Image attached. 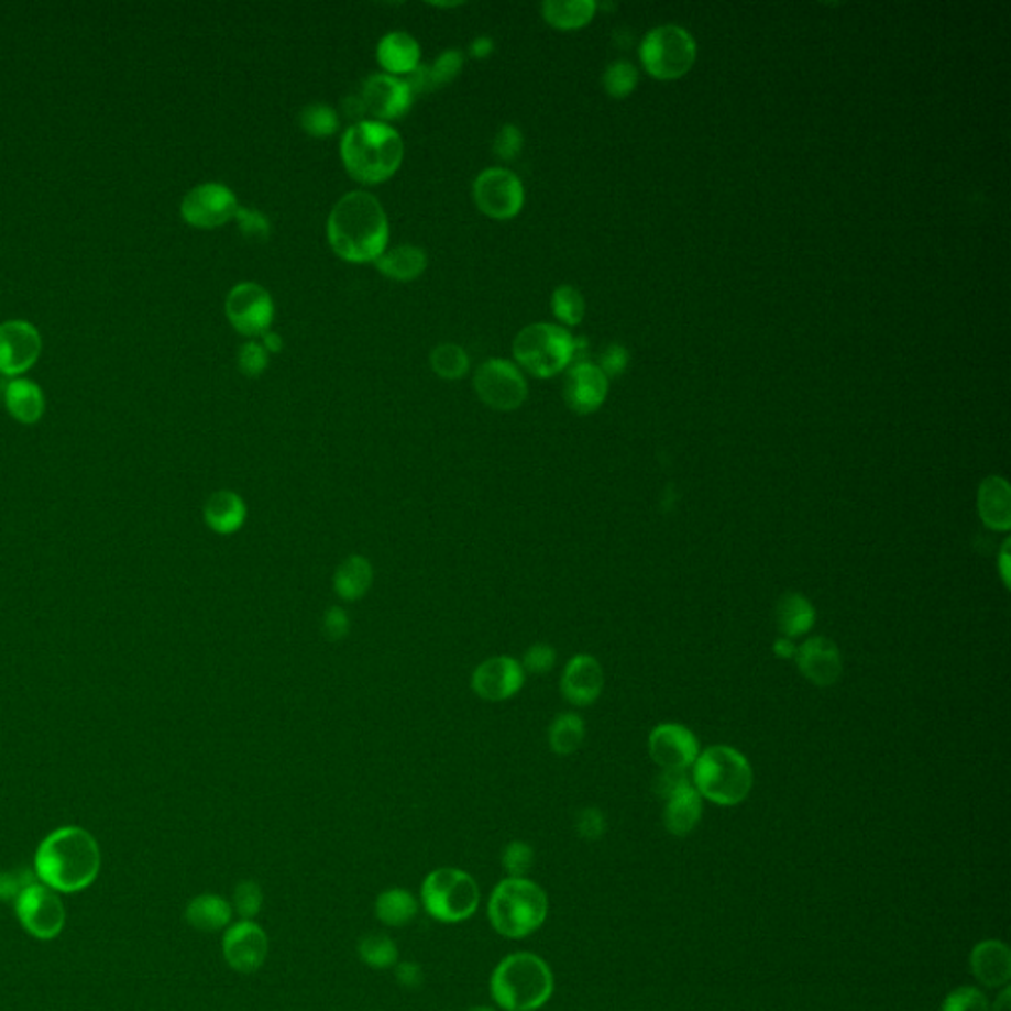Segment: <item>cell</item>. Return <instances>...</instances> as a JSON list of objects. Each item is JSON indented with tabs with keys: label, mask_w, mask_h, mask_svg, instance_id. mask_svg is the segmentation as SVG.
Returning a JSON list of instances; mask_svg holds the SVG:
<instances>
[{
	"label": "cell",
	"mask_w": 1011,
	"mask_h": 1011,
	"mask_svg": "<svg viewBox=\"0 0 1011 1011\" xmlns=\"http://www.w3.org/2000/svg\"><path fill=\"white\" fill-rule=\"evenodd\" d=\"M526 682V672L512 656H492L474 668L471 685L484 702H506L518 694Z\"/></svg>",
	"instance_id": "obj_17"
},
{
	"label": "cell",
	"mask_w": 1011,
	"mask_h": 1011,
	"mask_svg": "<svg viewBox=\"0 0 1011 1011\" xmlns=\"http://www.w3.org/2000/svg\"><path fill=\"white\" fill-rule=\"evenodd\" d=\"M300 127L305 133L322 139L334 135L338 131V113L325 103H312L300 111Z\"/></svg>",
	"instance_id": "obj_40"
},
{
	"label": "cell",
	"mask_w": 1011,
	"mask_h": 1011,
	"mask_svg": "<svg viewBox=\"0 0 1011 1011\" xmlns=\"http://www.w3.org/2000/svg\"><path fill=\"white\" fill-rule=\"evenodd\" d=\"M796 648H799V646L794 645V640L780 636L779 640L772 645V652H774V656L780 658V660H794Z\"/></svg>",
	"instance_id": "obj_54"
},
{
	"label": "cell",
	"mask_w": 1011,
	"mask_h": 1011,
	"mask_svg": "<svg viewBox=\"0 0 1011 1011\" xmlns=\"http://www.w3.org/2000/svg\"><path fill=\"white\" fill-rule=\"evenodd\" d=\"M551 309L563 325L575 327L585 317V300H583V295L578 289H573L571 285H561L553 290Z\"/></svg>",
	"instance_id": "obj_39"
},
{
	"label": "cell",
	"mask_w": 1011,
	"mask_h": 1011,
	"mask_svg": "<svg viewBox=\"0 0 1011 1011\" xmlns=\"http://www.w3.org/2000/svg\"><path fill=\"white\" fill-rule=\"evenodd\" d=\"M692 784L702 799L713 804H741L752 789L751 762L735 747L713 745L695 759Z\"/></svg>",
	"instance_id": "obj_6"
},
{
	"label": "cell",
	"mask_w": 1011,
	"mask_h": 1011,
	"mask_svg": "<svg viewBox=\"0 0 1011 1011\" xmlns=\"http://www.w3.org/2000/svg\"><path fill=\"white\" fill-rule=\"evenodd\" d=\"M603 86L615 99H625L638 86V69L630 62H613L603 76Z\"/></svg>",
	"instance_id": "obj_41"
},
{
	"label": "cell",
	"mask_w": 1011,
	"mask_h": 1011,
	"mask_svg": "<svg viewBox=\"0 0 1011 1011\" xmlns=\"http://www.w3.org/2000/svg\"><path fill=\"white\" fill-rule=\"evenodd\" d=\"M469 1011H494V1010H492V1008H486V1005H474V1008H471V1010Z\"/></svg>",
	"instance_id": "obj_59"
},
{
	"label": "cell",
	"mask_w": 1011,
	"mask_h": 1011,
	"mask_svg": "<svg viewBox=\"0 0 1011 1011\" xmlns=\"http://www.w3.org/2000/svg\"><path fill=\"white\" fill-rule=\"evenodd\" d=\"M223 958L235 972H257L270 953V938L253 921L228 926L222 941Z\"/></svg>",
	"instance_id": "obj_18"
},
{
	"label": "cell",
	"mask_w": 1011,
	"mask_h": 1011,
	"mask_svg": "<svg viewBox=\"0 0 1011 1011\" xmlns=\"http://www.w3.org/2000/svg\"><path fill=\"white\" fill-rule=\"evenodd\" d=\"M521 146H524V135H521L520 129L516 125L502 127L498 131V135L494 139V155L501 156L502 161H514L516 156L520 155Z\"/></svg>",
	"instance_id": "obj_48"
},
{
	"label": "cell",
	"mask_w": 1011,
	"mask_h": 1011,
	"mask_svg": "<svg viewBox=\"0 0 1011 1011\" xmlns=\"http://www.w3.org/2000/svg\"><path fill=\"white\" fill-rule=\"evenodd\" d=\"M327 230L334 253L350 263L376 261L389 240L386 212L376 196L367 193L340 198L330 212Z\"/></svg>",
	"instance_id": "obj_2"
},
{
	"label": "cell",
	"mask_w": 1011,
	"mask_h": 1011,
	"mask_svg": "<svg viewBox=\"0 0 1011 1011\" xmlns=\"http://www.w3.org/2000/svg\"><path fill=\"white\" fill-rule=\"evenodd\" d=\"M992 1011H1011L1010 988H1005V990H1003V992L998 996V1000L993 1002Z\"/></svg>",
	"instance_id": "obj_57"
},
{
	"label": "cell",
	"mask_w": 1011,
	"mask_h": 1011,
	"mask_svg": "<svg viewBox=\"0 0 1011 1011\" xmlns=\"http://www.w3.org/2000/svg\"><path fill=\"white\" fill-rule=\"evenodd\" d=\"M374 909H376V916L380 923H384L387 926H405L409 925L417 916L419 903H417L414 893H409L407 889L392 887V889H387V891L377 895Z\"/></svg>",
	"instance_id": "obj_35"
},
{
	"label": "cell",
	"mask_w": 1011,
	"mask_h": 1011,
	"mask_svg": "<svg viewBox=\"0 0 1011 1011\" xmlns=\"http://www.w3.org/2000/svg\"><path fill=\"white\" fill-rule=\"evenodd\" d=\"M648 752L662 771H688L700 757V741L680 723H662L648 735Z\"/></svg>",
	"instance_id": "obj_16"
},
{
	"label": "cell",
	"mask_w": 1011,
	"mask_h": 1011,
	"mask_svg": "<svg viewBox=\"0 0 1011 1011\" xmlns=\"http://www.w3.org/2000/svg\"><path fill=\"white\" fill-rule=\"evenodd\" d=\"M374 583V568L364 556H350L338 565L334 573V591L347 603L366 597Z\"/></svg>",
	"instance_id": "obj_32"
},
{
	"label": "cell",
	"mask_w": 1011,
	"mask_h": 1011,
	"mask_svg": "<svg viewBox=\"0 0 1011 1011\" xmlns=\"http://www.w3.org/2000/svg\"><path fill=\"white\" fill-rule=\"evenodd\" d=\"M548 741L556 755H573L585 741V723L578 713H559L549 725Z\"/></svg>",
	"instance_id": "obj_36"
},
{
	"label": "cell",
	"mask_w": 1011,
	"mask_h": 1011,
	"mask_svg": "<svg viewBox=\"0 0 1011 1011\" xmlns=\"http://www.w3.org/2000/svg\"><path fill=\"white\" fill-rule=\"evenodd\" d=\"M233 906H235L238 915L243 921L255 919V916L260 915L261 906H263L261 887L255 881H251V879L240 881L235 887V891H233Z\"/></svg>",
	"instance_id": "obj_43"
},
{
	"label": "cell",
	"mask_w": 1011,
	"mask_h": 1011,
	"mask_svg": "<svg viewBox=\"0 0 1011 1011\" xmlns=\"http://www.w3.org/2000/svg\"><path fill=\"white\" fill-rule=\"evenodd\" d=\"M492 50H494V42L491 39H486V36H479L471 44V54L474 58H486V56H491Z\"/></svg>",
	"instance_id": "obj_55"
},
{
	"label": "cell",
	"mask_w": 1011,
	"mask_h": 1011,
	"mask_svg": "<svg viewBox=\"0 0 1011 1011\" xmlns=\"http://www.w3.org/2000/svg\"><path fill=\"white\" fill-rule=\"evenodd\" d=\"M774 618L779 626L780 635L790 640L809 635L816 623V608L810 598L800 593H787L779 598L774 608Z\"/></svg>",
	"instance_id": "obj_28"
},
{
	"label": "cell",
	"mask_w": 1011,
	"mask_h": 1011,
	"mask_svg": "<svg viewBox=\"0 0 1011 1011\" xmlns=\"http://www.w3.org/2000/svg\"><path fill=\"white\" fill-rule=\"evenodd\" d=\"M548 895L526 877H506L488 899V919L496 933L520 941L536 933L548 919Z\"/></svg>",
	"instance_id": "obj_5"
},
{
	"label": "cell",
	"mask_w": 1011,
	"mask_h": 1011,
	"mask_svg": "<svg viewBox=\"0 0 1011 1011\" xmlns=\"http://www.w3.org/2000/svg\"><path fill=\"white\" fill-rule=\"evenodd\" d=\"M575 338L568 330L549 322L521 328L514 338V358L531 376H558L573 362Z\"/></svg>",
	"instance_id": "obj_8"
},
{
	"label": "cell",
	"mask_w": 1011,
	"mask_h": 1011,
	"mask_svg": "<svg viewBox=\"0 0 1011 1011\" xmlns=\"http://www.w3.org/2000/svg\"><path fill=\"white\" fill-rule=\"evenodd\" d=\"M972 972L983 986L1000 988L1010 982L1011 953L1000 941H983L978 944L970 956Z\"/></svg>",
	"instance_id": "obj_25"
},
{
	"label": "cell",
	"mask_w": 1011,
	"mask_h": 1011,
	"mask_svg": "<svg viewBox=\"0 0 1011 1011\" xmlns=\"http://www.w3.org/2000/svg\"><path fill=\"white\" fill-rule=\"evenodd\" d=\"M628 366V352L623 344H611L601 358V370L605 376H620Z\"/></svg>",
	"instance_id": "obj_52"
},
{
	"label": "cell",
	"mask_w": 1011,
	"mask_h": 1011,
	"mask_svg": "<svg viewBox=\"0 0 1011 1011\" xmlns=\"http://www.w3.org/2000/svg\"><path fill=\"white\" fill-rule=\"evenodd\" d=\"M340 156L358 183H386L402 166L404 141L387 123L358 121L342 135Z\"/></svg>",
	"instance_id": "obj_3"
},
{
	"label": "cell",
	"mask_w": 1011,
	"mask_h": 1011,
	"mask_svg": "<svg viewBox=\"0 0 1011 1011\" xmlns=\"http://www.w3.org/2000/svg\"><path fill=\"white\" fill-rule=\"evenodd\" d=\"M362 103L367 113L384 121L404 117L414 103V91L405 79L395 78L389 74H376L366 79L362 87Z\"/></svg>",
	"instance_id": "obj_20"
},
{
	"label": "cell",
	"mask_w": 1011,
	"mask_h": 1011,
	"mask_svg": "<svg viewBox=\"0 0 1011 1011\" xmlns=\"http://www.w3.org/2000/svg\"><path fill=\"white\" fill-rule=\"evenodd\" d=\"M597 4L593 0H548L541 4L543 19L553 29H583L595 17Z\"/></svg>",
	"instance_id": "obj_34"
},
{
	"label": "cell",
	"mask_w": 1011,
	"mask_h": 1011,
	"mask_svg": "<svg viewBox=\"0 0 1011 1011\" xmlns=\"http://www.w3.org/2000/svg\"><path fill=\"white\" fill-rule=\"evenodd\" d=\"M14 911L20 925L40 941L56 938L66 925V906L59 901L58 891L39 881L17 897Z\"/></svg>",
	"instance_id": "obj_11"
},
{
	"label": "cell",
	"mask_w": 1011,
	"mask_h": 1011,
	"mask_svg": "<svg viewBox=\"0 0 1011 1011\" xmlns=\"http://www.w3.org/2000/svg\"><path fill=\"white\" fill-rule=\"evenodd\" d=\"M248 518V506L238 492L218 491L204 506V520L210 530L230 536L241 530Z\"/></svg>",
	"instance_id": "obj_26"
},
{
	"label": "cell",
	"mask_w": 1011,
	"mask_h": 1011,
	"mask_svg": "<svg viewBox=\"0 0 1011 1011\" xmlns=\"http://www.w3.org/2000/svg\"><path fill=\"white\" fill-rule=\"evenodd\" d=\"M794 662L799 666L800 674L818 688L836 684L844 670L838 646L822 636L809 638L799 645Z\"/></svg>",
	"instance_id": "obj_22"
},
{
	"label": "cell",
	"mask_w": 1011,
	"mask_h": 1011,
	"mask_svg": "<svg viewBox=\"0 0 1011 1011\" xmlns=\"http://www.w3.org/2000/svg\"><path fill=\"white\" fill-rule=\"evenodd\" d=\"M556 660H558V655L553 650V646L546 645V642H538V645H531L526 655H524V660L520 664L524 668L526 674L541 675L548 674L553 670L556 666Z\"/></svg>",
	"instance_id": "obj_46"
},
{
	"label": "cell",
	"mask_w": 1011,
	"mask_h": 1011,
	"mask_svg": "<svg viewBox=\"0 0 1011 1011\" xmlns=\"http://www.w3.org/2000/svg\"><path fill=\"white\" fill-rule=\"evenodd\" d=\"M978 516L986 528L1010 531L1011 491L1002 476H988L978 488Z\"/></svg>",
	"instance_id": "obj_24"
},
{
	"label": "cell",
	"mask_w": 1011,
	"mask_h": 1011,
	"mask_svg": "<svg viewBox=\"0 0 1011 1011\" xmlns=\"http://www.w3.org/2000/svg\"><path fill=\"white\" fill-rule=\"evenodd\" d=\"M42 338L29 320H7L0 325V372L19 376L39 360Z\"/></svg>",
	"instance_id": "obj_19"
},
{
	"label": "cell",
	"mask_w": 1011,
	"mask_h": 1011,
	"mask_svg": "<svg viewBox=\"0 0 1011 1011\" xmlns=\"http://www.w3.org/2000/svg\"><path fill=\"white\" fill-rule=\"evenodd\" d=\"M238 362H240L241 374H245V376L250 377H257L267 370L270 354H267V350L263 348V344L248 342V344H243V347L240 348Z\"/></svg>",
	"instance_id": "obj_47"
},
{
	"label": "cell",
	"mask_w": 1011,
	"mask_h": 1011,
	"mask_svg": "<svg viewBox=\"0 0 1011 1011\" xmlns=\"http://www.w3.org/2000/svg\"><path fill=\"white\" fill-rule=\"evenodd\" d=\"M4 404L20 424H36L44 414V394L29 377H12L4 387Z\"/></svg>",
	"instance_id": "obj_29"
},
{
	"label": "cell",
	"mask_w": 1011,
	"mask_h": 1011,
	"mask_svg": "<svg viewBox=\"0 0 1011 1011\" xmlns=\"http://www.w3.org/2000/svg\"><path fill=\"white\" fill-rule=\"evenodd\" d=\"M395 978L404 988H419L424 983V970L417 963H397L395 964Z\"/></svg>",
	"instance_id": "obj_53"
},
{
	"label": "cell",
	"mask_w": 1011,
	"mask_h": 1011,
	"mask_svg": "<svg viewBox=\"0 0 1011 1011\" xmlns=\"http://www.w3.org/2000/svg\"><path fill=\"white\" fill-rule=\"evenodd\" d=\"M474 389L481 402L496 411H514L528 397V384L520 370L508 360H486L474 376Z\"/></svg>",
	"instance_id": "obj_12"
},
{
	"label": "cell",
	"mask_w": 1011,
	"mask_h": 1011,
	"mask_svg": "<svg viewBox=\"0 0 1011 1011\" xmlns=\"http://www.w3.org/2000/svg\"><path fill=\"white\" fill-rule=\"evenodd\" d=\"M534 857L530 844L514 839L502 849V867L508 877H524L534 866Z\"/></svg>",
	"instance_id": "obj_42"
},
{
	"label": "cell",
	"mask_w": 1011,
	"mask_h": 1011,
	"mask_svg": "<svg viewBox=\"0 0 1011 1011\" xmlns=\"http://www.w3.org/2000/svg\"><path fill=\"white\" fill-rule=\"evenodd\" d=\"M421 50L407 32H392L377 44V62L386 74H414L419 68Z\"/></svg>",
	"instance_id": "obj_27"
},
{
	"label": "cell",
	"mask_w": 1011,
	"mask_h": 1011,
	"mask_svg": "<svg viewBox=\"0 0 1011 1011\" xmlns=\"http://www.w3.org/2000/svg\"><path fill=\"white\" fill-rule=\"evenodd\" d=\"M697 46L688 30L664 24L650 30L640 44V59L656 79L672 81L685 76L695 64Z\"/></svg>",
	"instance_id": "obj_9"
},
{
	"label": "cell",
	"mask_w": 1011,
	"mask_h": 1011,
	"mask_svg": "<svg viewBox=\"0 0 1011 1011\" xmlns=\"http://www.w3.org/2000/svg\"><path fill=\"white\" fill-rule=\"evenodd\" d=\"M358 954L362 963L376 970L394 968L399 960L397 944L387 934H366L358 943Z\"/></svg>",
	"instance_id": "obj_37"
},
{
	"label": "cell",
	"mask_w": 1011,
	"mask_h": 1011,
	"mask_svg": "<svg viewBox=\"0 0 1011 1011\" xmlns=\"http://www.w3.org/2000/svg\"><path fill=\"white\" fill-rule=\"evenodd\" d=\"M32 883L36 881L29 869H22L17 873L0 871V901H17V897Z\"/></svg>",
	"instance_id": "obj_49"
},
{
	"label": "cell",
	"mask_w": 1011,
	"mask_h": 1011,
	"mask_svg": "<svg viewBox=\"0 0 1011 1011\" xmlns=\"http://www.w3.org/2000/svg\"><path fill=\"white\" fill-rule=\"evenodd\" d=\"M263 348L267 352H281L283 350V338L277 332H265L263 334Z\"/></svg>",
	"instance_id": "obj_56"
},
{
	"label": "cell",
	"mask_w": 1011,
	"mask_h": 1011,
	"mask_svg": "<svg viewBox=\"0 0 1011 1011\" xmlns=\"http://www.w3.org/2000/svg\"><path fill=\"white\" fill-rule=\"evenodd\" d=\"M656 792L664 800V826L674 836H685L700 824L703 799L685 771H662Z\"/></svg>",
	"instance_id": "obj_10"
},
{
	"label": "cell",
	"mask_w": 1011,
	"mask_h": 1011,
	"mask_svg": "<svg viewBox=\"0 0 1011 1011\" xmlns=\"http://www.w3.org/2000/svg\"><path fill=\"white\" fill-rule=\"evenodd\" d=\"M608 394V377L601 367L591 362H578L565 377L563 397L571 411L578 415L595 414L605 404Z\"/></svg>",
	"instance_id": "obj_21"
},
{
	"label": "cell",
	"mask_w": 1011,
	"mask_h": 1011,
	"mask_svg": "<svg viewBox=\"0 0 1011 1011\" xmlns=\"http://www.w3.org/2000/svg\"><path fill=\"white\" fill-rule=\"evenodd\" d=\"M1008 546L1010 541L1003 543L1002 556H1000V565H1002V579L1005 581V585H1010V578H1008Z\"/></svg>",
	"instance_id": "obj_58"
},
{
	"label": "cell",
	"mask_w": 1011,
	"mask_h": 1011,
	"mask_svg": "<svg viewBox=\"0 0 1011 1011\" xmlns=\"http://www.w3.org/2000/svg\"><path fill=\"white\" fill-rule=\"evenodd\" d=\"M472 193L479 210L494 220H510L520 213L524 206L520 178L498 166L482 171L474 180Z\"/></svg>",
	"instance_id": "obj_13"
},
{
	"label": "cell",
	"mask_w": 1011,
	"mask_h": 1011,
	"mask_svg": "<svg viewBox=\"0 0 1011 1011\" xmlns=\"http://www.w3.org/2000/svg\"><path fill=\"white\" fill-rule=\"evenodd\" d=\"M374 263L382 275L405 283L417 279L424 273L427 267V255L421 248L397 245L394 250L384 251Z\"/></svg>",
	"instance_id": "obj_33"
},
{
	"label": "cell",
	"mask_w": 1011,
	"mask_h": 1011,
	"mask_svg": "<svg viewBox=\"0 0 1011 1011\" xmlns=\"http://www.w3.org/2000/svg\"><path fill=\"white\" fill-rule=\"evenodd\" d=\"M101 867L97 839L78 826L54 829L36 851L34 873L58 893H78L96 881Z\"/></svg>",
	"instance_id": "obj_1"
},
{
	"label": "cell",
	"mask_w": 1011,
	"mask_h": 1011,
	"mask_svg": "<svg viewBox=\"0 0 1011 1011\" xmlns=\"http://www.w3.org/2000/svg\"><path fill=\"white\" fill-rule=\"evenodd\" d=\"M226 315L243 337H263L270 332L275 307L270 293L261 285L240 283L226 299Z\"/></svg>",
	"instance_id": "obj_14"
},
{
	"label": "cell",
	"mask_w": 1011,
	"mask_h": 1011,
	"mask_svg": "<svg viewBox=\"0 0 1011 1011\" xmlns=\"http://www.w3.org/2000/svg\"><path fill=\"white\" fill-rule=\"evenodd\" d=\"M238 208V198L226 184L204 183L184 196L180 212L194 228L212 230L235 218Z\"/></svg>",
	"instance_id": "obj_15"
},
{
	"label": "cell",
	"mask_w": 1011,
	"mask_h": 1011,
	"mask_svg": "<svg viewBox=\"0 0 1011 1011\" xmlns=\"http://www.w3.org/2000/svg\"><path fill=\"white\" fill-rule=\"evenodd\" d=\"M469 354L459 344H439L431 352V367L443 380H461L469 372Z\"/></svg>",
	"instance_id": "obj_38"
},
{
	"label": "cell",
	"mask_w": 1011,
	"mask_h": 1011,
	"mask_svg": "<svg viewBox=\"0 0 1011 1011\" xmlns=\"http://www.w3.org/2000/svg\"><path fill=\"white\" fill-rule=\"evenodd\" d=\"M322 633L330 642H340L350 635V617L340 607H330L322 618Z\"/></svg>",
	"instance_id": "obj_50"
},
{
	"label": "cell",
	"mask_w": 1011,
	"mask_h": 1011,
	"mask_svg": "<svg viewBox=\"0 0 1011 1011\" xmlns=\"http://www.w3.org/2000/svg\"><path fill=\"white\" fill-rule=\"evenodd\" d=\"M603 685V666L591 655L573 656L563 668V674L559 680L563 697L578 707H587L591 703L597 702Z\"/></svg>",
	"instance_id": "obj_23"
},
{
	"label": "cell",
	"mask_w": 1011,
	"mask_h": 1011,
	"mask_svg": "<svg viewBox=\"0 0 1011 1011\" xmlns=\"http://www.w3.org/2000/svg\"><path fill=\"white\" fill-rule=\"evenodd\" d=\"M941 1011H990V1003L978 988L963 986L946 996Z\"/></svg>",
	"instance_id": "obj_45"
},
{
	"label": "cell",
	"mask_w": 1011,
	"mask_h": 1011,
	"mask_svg": "<svg viewBox=\"0 0 1011 1011\" xmlns=\"http://www.w3.org/2000/svg\"><path fill=\"white\" fill-rule=\"evenodd\" d=\"M491 993L504 1011H538L553 993V974L538 954H510L494 968Z\"/></svg>",
	"instance_id": "obj_4"
},
{
	"label": "cell",
	"mask_w": 1011,
	"mask_h": 1011,
	"mask_svg": "<svg viewBox=\"0 0 1011 1011\" xmlns=\"http://www.w3.org/2000/svg\"><path fill=\"white\" fill-rule=\"evenodd\" d=\"M575 828H578L581 838L598 839L605 834L607 822H605V816H603L601 810L585 809L579 812Z\"/></svg>",
	"instance_id": "obj_51"
},
{
	"label": "cell",
	"mask_w": 1011,
	"mask_h": 1011,
	"mask_svg": "<svg viewBox=\"0 0 1011 1011\" xmlns=\"http://www.w3.org/2000/svg\"><path fill=\"white\" fill-rule=\"evenodd\" d=\"M235 222H238L241 235H243L245 240L261 243V241H267V238L271 235V223L270 220H267V216L257 212V210L238 208V212H235Z\"/></svg>",
	"instance_id": "obj_44"
},
{
	"label": "cell",
	"mask_w": 1011,
	"mask_h": 1011,
	"mask_svg": "<svg viewBox=\"0 0 1011 1011\" xmlns=\"http://www.w3.org/2000/svg\"><path fill=\"white\" fill-rule=\"evenodd\" d=\"M421 903L427 915L435 921L457 925L476 913L481 905V889L463 869L439 867L424 879Z\"/></svg>",
	"instance_id": "obj_7"
},
{
	"label": "cell",
	"mask_w": 1011,
	"mask_h": 1011,
	"mask_svg": "<svg viewBox=\"0 0 1011 1011\" xmlns=\"http://www.w3.org/2000/svg\"><path fill=\"white\" fill-rule=\"evenodd\" d=\"M463 62V54L459 50H447L435 59L433 66H419L414 74H409V79L405 81L411 87L414 96L433 91V89L451 84L461 74Z\"/></svg>",
	"instance_id": "obj_30"
},
{
	"label": "cell",
	"mask_w": 1011,
	"mask_h": 1011,
	"mask_svg": "<svg viewBox=\"0 0 1011 1011\" xmlns=\"http://www.w3.org/2000/svg\"><path fill=\"white\" fill-rule=\"evenodd\" d=\"M233 909L223 897L213 893L194 897L186 906V921L196 931L216 933L232 923Z\"/></svg>",
	"instance_id": "obj_31"
}]
</instances>
